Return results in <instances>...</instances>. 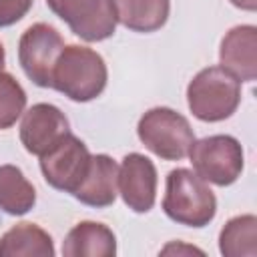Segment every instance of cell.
<instances>
[{
  "label": "cell",
  "instance_id": "obj_1",
  "mask_svg": "<svg viewBox=\"0 0 257 257\" xmlns=\"http://www.w3.org/2000/svg\"><path fill=\"white\" fill-rule=\"evenodd\" d=\"M106 80V62L96 50L80 44H68L54 62L50 88L74 102H90L102 94Z\"/></svg>",
  "mask_w": 257,
  "mask_h": 257
},
{
  "label": "cell",
  "instance_id": "obj_2",
  "mask_svg": "<svg viewBox=\"0 0 257 257\" xmlns=\"http://www.w3.org/2000/svg\"><path fill=\"white\" fill-rule=\"evenodd\" d=\"M165 215L185 227H207L217 213V199L209 185L191 169H173L165 181Z\"/></svg>",
  "mask_w": 257,
  "mask_h": 257
},
{
  "label": "cell",
  "instance_id": "obj_3",
  "mask_svg": "<svg viewBox=\"0 0 257 257\" xmlns=\"http://www.w3.org/2000/svg\"><path fill=\"white\" fill-rule=\"evenodd\" d=\"M241 102V82L223 66L199 70L187 86V104L195 118L221 122L229 118Z\"/></svg>",
  "mask_w": 257,
  "mask_h": 257
},
{
  "label": "cell",
  "instance_id": "obj_4",
  "mask_svg": "<svg viewBox=\"0 0 257 257\" xmlns=\"http://www.w3.org/2000/svg\"><path fill=\"white\" fill-rule=\"evenodd\" d=\"M139 141L163 161H181L195 143L191 122L169 106L149 108L137 124Z\"/></svg>",
  "mask_w": 257,
  "mask_h": 257
},
{
  "label": "cell",
  "instance_id": "obj_5",
  "mask_svg": "<svg viewBox=\"0 0 257 257\" xmlns=\"http://www.w3.org/2000/svg\"><path fill=\"white\" fill-rule=\"evenodd\" d=\"M193 171L211 185L229 187L233 185L245 167V155L241 143L231 135H211L195 139L189 149Z\"/></svg>",
  "mask_w": 257,
  "mask_h": 257
},
{
  "label": "cell",
  "instance_id": "obj_6",
  "mask_svg": "<svg viewBox=\"0 0 257 257\" xmlns=\"http://www.w3.org/2000/svg\"><path fill=\"white\" fill-rule=\"evenodd\" d=\"M46 6L84 42L110 38L118 24L112 0H46Z\"/></svg>",
  "mask_w": 257,
  "mask_h": 257
},
{
  "label": "cell",
  "instance_id": "obj_7",
  "mask_svg": "<svg viewBox=\"0 0 257 257\" xmlns=\"http://www.w3.org/2000/svg\"><path fill=\"white\" fill-rule=\"evenodd\" d=\"M90 157L88 147L76 135L66 133L40 155L42 177L52 189L72 195L86 175Z\"/></svg>",
  "mask_w": 257,
  "mask_h": 257
},
{
  "label": "cell",
  "instance_id": "obj_8",
  "mask_svg": "<svg viewBox=\"0 0 257 257\" xmlns=\"http://www.w3.org/2000/svg\"><path fill=\"white\" fill-rule=\"evenodd\" d=\"M62 48L64 40L54 26L46 22L28 26L18 40V62L28 80L40 88H50L52 68Z\"/></svg>",
  "mask_w": 257,
  "mask_h": 257
},
{
  "label": "cell",
  "instance_id": "obj_9",
  "mask_svg": "<svg viewBox=\"0 0 257 257\" xmlns=\"http://www.w3.org/2000/svg\"><path fill=\"white\" fill-rule=\"evenodd\" d=\"M157 167L141 155L128 153L118 165V193L122 203L135 213H149L157 201Z\"/></svg>",
  "mask_w": 257,
  "mask_h": 257
},
{
  "label": "cell",
  "instance_id": "obj_10",
  "mask_svg": "<svg viewBox=\"0 0 257 257\" xmlns=\"http://www.w3.org/2000/svg\"><path fill=\"white\" fill-rule=\"evenodd\" d=\"M66 133H70L68 118L58 106L50 102L32 104L28 110L22 112L20 143L24 145L26 153L34 157L46 153Z\"/></svg>",
  "mask_w": 257,
  "mask_h": 257
},
{
  "label": "cell",
  "instance_id": "obj_11",
  "mask_svg": "<svg viewBox=\"0 0 257 257\" xmlns=\"http://www.w3.org/2000/svg\"><path fill=\"white\" fill-rule=\"evenodd\" d=\"M219 60V66L239 82H253L257 78V28L253 24L233 26L221 40Z\"/></svg>",
  "mask_w": 257,
  "mask_h": 257
},
{
  "label": "cell",
  "instance_id": "obj_12",
  "mask_svg": "<svg viewBox=\"0 0 257 257\" xmlns=\"http://www.w3.org/2000/svg\"><path fill=\"white\" fill-rule=\"evenodd\" d=\"M118 195V165L108 155H92L84 179L72 193L76 201L86 207L104 209L116 201Z\"/></svg>",
  "mask_w": 257,
  "mask_h": 257
},
{
  "label": "cell",
  "instance_id": "obj_13",
  "mask_svg": "<svg viewBox=\"0 0 257 257\" xmlns=\"http://www.w3.org/2000/svg\"><path fill=\"white\" fill-rule=\"evenodd\" d=\"M64 257H112L116 255V237L110 227L96 221L76 223L62 241Z\"/></svg>",
  "mask_w": 257,
  "mask_h": 257
},
{
  "label": "cell",
  "instance_id": "obj_14",
  "mask_svg": "<svg viewBox=\"0 0 257 257\" xmlns=\"http://www.w3.org/2000/svg\"><path fill=\"white\" fill-rule=\"evenodd\" d=\"M112 6L116 22L139 34L161 30L171 12V0H112Z\"/></svg>",
  "mask_w": 257,
  "mask_h": 257
},
{
  "label": "cell",
  "instance_id": "obj_15",
  "mask_svg": "<svg viewBox=\"0 0 257 257\" xmlns=\"http://www.w3.org/2000/svg\"><path fill=\"white\" fill-rule=\"evenodd\" d=\"M52 237L34 223H18L0 237L2 257H54Z\"/></svg>",
  "mask_w": 257,
  "mask_h": 257
},
{
  "label": "cell",
  "instance_id": "obj_16",
  "mask_svg": "<svg viewBox=\"0 0 257 257\" xmlns=\"http://www.w3.org/2000/svg\"><path fill=\"white\" fill-rule=\"evenodd\" d=\"M36 205V189L16 165H0V209L22 217Z\"/></svg>",
  "mask_w": 257,
  "mask_h": 257
},
{
  "label": "cell",
  "instance_id": "obj_17",
  "mask_svg": "<svg viewBox=\"0 0 257 257\" xmlns=\"http://www.w3.org/2000/svg\"><path fill=\"white\" fill-rule=\"evenodd\" d=\"M219 251L225 257L257 255V217L237 215L229 219L219 233Z\"/></svg>",
  "mask_w": 257,
  "mask_h": 257
},
{
  "label": "cell",
  "instance_id": "obj_18",
  "mask_svg": "<svg viewBox=\"0 0 257 257\" xmlns=\"http://www.w3.org/2000/svg\"><path fill=\"white\" fill-rule=\"evenodd\" d=\"M26 108V92L22 84L10 74L0 72V131L10 128Z\"/></svg>",
  "mask_w": 257,
  "mask_h": 257
},
{
  "label": "cell",
  "instance_id": "obj_19",
  "mask_svg": "<svg viewBox=\"0 0 257 257\" xmlns=\"http://www.w3.org/2000/svg\"><path fill=\"white\" fill-rule=\"evenodd\" d=\"M32 4L34 0H0V28H8L20 22Z\"/></svg>",
  "mask_w": 257,
  "mask_h": 257
},
{
  "label": "cell",
  "instance_id": "obj_20",
  "mask_svg": "<svg viewBox=\"0 0 257 257\" xmlns=\"http://www.w3.org/2000/svg\"><path fill=\"white\" fill-rule=\"evenodd\" d=\"M181 253H199V255H203L201 249H197L193 245H183L181 241H173V243H169L167 247L161 249V255H181Z\"/></svg>",
  "mask_w": 257,
  "mask_h": 257
},
{
  "label": "cell",
  "instance_id": "obj_21",
  "mask_svg": "<svg viewBox=\"0 0 257 257\" xmlns=\"http://www.w3.org/2000/svg\"><path fill=\"white\" fill-rule=\"evenodd\" d=\"M233 6L241 8V10H247V12H255L257 10V0H229Z\"/></svg>",
  "mask_w": 257,
  "mask_h": 257
},
{
  "label": "cell",
  "instance_id": "obj_22",
  "mask_svg": "<svg viewBox=\"0 0 257 257\" xmlns=\"http://www.w3.org/2000/svg\"><path fill=\"white\" fill-rule=\"evenodd\" d=\"M4 62H6V52H4V46L0 42V72L4 70Z\"/></svg>",
  "mask_w": 257,
  "mask_h": 257
}]
</instances>
